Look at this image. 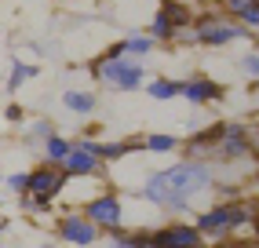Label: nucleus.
Returning <instances> with one entry per match:
<instances>
[{"mask_svg": "<svg viewBox=\"0 0 259 248\" xmlns=\"http://www.w3.org/2000/svg\"><path fill=\"white\" fill-rule=\"evenodd\" d=\"M146 37H150L153 44H171V37H176V26H171L164 15L157 11V15L150 19V26H146Z\"/></svg>", "mask_w": 259, "mask_h": 248, "instance_id": "obj_21", "label": "nucleus"}, {"mask_svg": "<svg viewBox=\"0 0 259 248\" xmlns=\"http://www.w3.org/2000/svg\"><path fill=\"white\" fill-rule=\"evenodd\" d=\"M33 77H40V66H37V62H22V59H15L11 69H8V84H4V88L15 95V92H19L26 80H33Z\"/></svg>", "mask_w": 259, "mask_h": 248, "instance_id": "obj_17", "label": "nucleus"}, {"mask_svg": "<svg viewBox=\"0 0 259 248\" xmlns=\"http://www.w3.org/2000/svg\"><path fill=\"white\" fill-rule=\"evenodd\" d=\"M55 237L62 244H70V248H92L102 234H99V226L84 216L80 208H66L62 216L55 219Z\"/></svg>", "mask_w": 259, "mask_h": 248, "instance_id": "obj_5", "label": "nucleus"}, {"mask_svg": "<svg viewBox=\"0 0 259 248\" xmlns=\"http://www.w3.org/2000/svg\"><path fill=\"white\" fill-rule=\"evenodd\" d=\"M102 59H124V40H113L106 51H102Z\"/></svg>", "mask_w": 259, "mask_h": 248, "instance_id": "obj_30", "label": "nucleus"}, {"mask_svg": "<svg viewBox=\"0 0 259 248\" xmlns=\"http://www.w3.org/2000/svg\"><path fill=\"white\" fill-rule=\"evenodd\" d=\"M201 248H212V241H204V244H201Z\"/></svg>", "mask_w": 259, "mask_h": 248, "instance_id": "obj_35", "label": "nucleus"}, {"mask_svg": "<svg viewBox=\"0 0 259 248\" xmlns=\"http://www.w3.org/2000/svg\"><path fill=\"white\" fill-rule=\"evenodd\" d=\"M179 95L190 106H215V102H223L227 88H223L219 80H212V77H204V73H194V77L179 80Z\"/></svg>", "mask_w": 259, "mask_h": 248, "instance_id": "obj_10", "label": "nucleus"}, {"mask_svg": "<svg viewBox=\"0 0 259 248\" xmlns=\"http://www.w3.org/2000/svg\"><path fill=\"white\" fill-rule=\"evenodd\" d=\"M161 15H164V19L176 26V29L194 26V19H197V15L190 11V4H183V0H164V4H161Z\"/></svg>", "mask_w": 259, "mask_h": 248, "instance_id": "obj_18", "label": "nucleus"}, {"mask_svg": "<svg viewBox=\"0 0 259 248\" xmlns=\"http://www.w3.org/2000/svg\"><path fill=\"white\" fill-rule=\"evenodd\" d=\"M92 73H95V80H102L113 92H139L146 80V66L128 59V55L124 59H99V62H92Z\"/></svg>", "mask_w": 259, "mask_h": 248, "instance_id": "obj_2", "label": "nucleus"}, {"mask_svg": "<svg viewBox=\"0 0 259 248\" xmlns=\"http://www.w3.org/2000/svg\"><path fill=\"white\" fill-rule=\"evenodd\" d=\"M252 234H259V212H255V223H252Z\"/></svg>", "mask_w": 259, "mask_h": 248, "instance_id": "obj_33", "label": "nucleus"}, {"mask_svg": "<svg viewBox=\"0 0 259 248\" xmlns=\"http://www.w3.org/2000/svg\"><path fill=\"white\" fill-rule=\"evenodd\" d=\"M80 212L99 226L102 237L124 230V201H120V193H113V190H99L95 197H88L80 204Z\"/></svg>", "mask_w": 259, "mask_h": 248, "instance_id": "obj_4", "label": "nucleus"}, {"mask_svg": "<svg viewBox=\"0 0 259 248\" xmlns=\"http://www.w3.org/2000/svg\"><path fill=\"white\" fill-rule=\"evenodd\" d=\"M215 186V172L208 161H176L168 168H157L143 179L139 197L161 212H190V201Z\"/></svg>", "mask_w": 259, "mask_h": 248, "instance_id": "obj_1", "label": "nucleus"}, {"mask_svg": "<svg viewBox=\"0 0 259 248\" xmlns=\"http://www.w3.org/2000/svg\"><path fill=\"white\" fill-rule=\"evenodd\" d=\"M143 234H146V248H201L204 244L201 230L194 223H183V219L164 223L157 230H143Z\"/></svg>", "mask_w": 259, "mask_h": 248, "instance_id": "obj_6", "label": "nucleus"}, {"mask_svg": "<svg viewBox=\"0 0 259 248\" xmlns=\"http://www.w3.org/2000/svg\"><path fill=\"white\" fill-rule=\"evenodd\" d=\"M194 226L201 230L204 241H227L230 234H237V230H234V216H230V201H215L208 208H201L194 216Z\"/></svg>", "mask_w": 259, "mask_h": 248, "instance_id": "obj_8", "label": "nucleus"}, {"mask_svg": "<svg viewBox=\"0 0 259 248\" xmlns=\"http://www.w3.org/2000/svg\"><path fill=\"white\" fill-rule=\"evenodd\" d=\"M59 168L70 175V179H99V175H106V164H102L99 157L80 143V139L73 143V150L66 153V161H62Z\"/></svg>", "mask_w": 259, "mask_h": 248, "instance_id": "obj_11", "label": "nucleus"}, {"mask_svg": "<svg viewBox=\"0 0 259 248\" xmlns=\"http://www.w3.org/2000/svg\"><path fill=\"white\" fill-rule=\"evenodd\" d=\"M153 44L146 33H132V37H124V55L128 59H146V55H153Z\"/></svg>", "mask_w": 259, "mask_h": 248, "instance_id": "obj_24", "label": "nucleus"}, {"mask_svg": "<svg viewBox=\"0 0 259 248\" xmlns=\"http://www.w3.org/2000/svg\"><path fill=\"white\" fill-rule=\"evenodd\" d=\"M8 226H11V219L4 216V212H0V237H4V234H8Z\"/></svg>", "mask_w": 259, "mask_h": 248, "instance_id": "obj_31", "label": "nucleus"}, {"mask_svg": "<svg viewBox=\"0 0 259 248\" xmlns=\"http://www.w3.org/2000/svg\"><path fill=\"white\" fill-rule=\"evenodd\" d=\"M237 66L248 80H259V51H245V55L237 59Z\"/></svg>", "mask_w": 259, "mask_h": 248, "instance_id": "obj_27", "label": "nucleus"}, {"mask_svg": "<svg viewBox=\"0 0 259 248\" xmlns=\"http://www.w3.org/2000/svg\"><path fill=\"white\" fill-rule=\"evenodd\" d=\"M4 190L15 193V197L26 193V190H29V172H11V175H4Z\"/></svg>", "mask_w": 259, "mask_h": 248, "instance_id": "obj_26", "label": "nucleus"}, {"mask_svg": "<svg viewBox=\"0 0 259 248\" xmlns=\"http://www.w3.org/2000/svg\"><path fill=\"white\" fill-rule=\"evenodd\" d=\"M248 146H252V157L259 161V124H248Z\"/></svg>", "mask_w": 259, "mask_h": 248, "instance_id": "obj_29", "label": "nucleus"}, {"mask_svg": "<svg viewBox=\"0 0 259 248\" xmlns=\"http://www.w3.org/2000/svg\"><path fill=\"white\" fill-rule=\"evenodd\" d=\"M219 135H223V120L208 124V128L197 132V135H190L186 143H183L186 161H215V143H219Z\"/></svg>", "mask_w": 259, "mask_h": 248, "instance_id": "obj_12", "label": "nucleus"}, {"mask_svg": "<svg viewBox=\"0 0 259 248\" xmlns=\"http://www.w3.org/2000/svg\"><path fill=\"white\" fill-rule=\"evenodd\" d=\"M19 212L22 216H29V219H40V216H48L51 212V201H44V197H37V193H19Z\"/></svg>", "mask_w": 259, "mask_h": 248, "instance_id": "obj_22", "label": "nucleus"}, {"mask_svg": "<svg viewBox=\"0 0 259 248\" xmlns=\"http://www.w3.org/2000/svg\"><path fill=\"white\" fill-rule=\"evenodd\" d=\"M73 150V139H66V135H48L44 143H40V161H48V164H62L66 161V153Z\"/></svg>", "mask_w": 259, "mask_h": 248, "instance_id": "obj_16", "label": "nucleus"}, {"mask_svg": "<svg viewBox=\"0 0 259 248\" xmlns=\"http://www.w3.org/2000/svg\"><path fill=\"white\" fill-rule=\"evenodd\" d=\"M146 95L153 99V102H171L179 95V80H171V77H153L150 84H146Z\"/></svg>", "mask_w": 259, "mask_h": 248, "instance_id": "obj_20", "label": "nucleus"}, {"mask_svg": "<svg viewBox=\"0 0 259 248\" xmlns=\"http://www.w3.org/2000/svg\"><path fill=\"white\" fill-rule=\"evenodd\" d=\"M194 33H197V44L201 48H227L234 40H245L248 37V29L227 19L223 11H208V15H197L194 19Z\"/></svg>", "mask_w": 259, "mask_h": 248, "instance_id": "obj_3", "label": "nucleus"}, {"mask_svg": "<svg viewBox=\"0 0 259 248\" xmlns=\"http://www.w3.org/2000/svg\"><path fill=\"white\" fill-rule=\"evenodd\" d=\"M0 186H4V175H0Z\"/></svg>", "mask_w": 259, "mask_h": 248, "instance_id": "obj_36", "label": "nucleus"}, {"mask_svg": "<svg viewBox=\"0 0 259 248\" xmlns=\"http://www.w3.org/2000/svg\"><path fill=\"white\" fill-rule=\"evenodd\" d=\"M4 120L11 124V128H22V124H26V110H22L19 102H11L8 110H4Z\"/></svg>", "mask_w": 259, "mask_h": 248, "instance_id": "obj_28", "label": "nucleus"}, {"mask_svg": "<svg viewBox=\"0 0 259 248\" xmlns=\"http://www.w3.org/2000/svg\"><path fill=\"white\" fill-rule=\"evenodd\" d=\"M255 212H259V201H230V216H234V230H252L255 223Z\"/></svg>", "mask_w": 259, "mask_h": 248, "instance_id": "obj_19", "label": "nucleus"}, {"mask_svg": "<svg viewBox=\"0 0 259 248\" xmlns=\"http://www.w3.org/2000/svg\"><path fill=\"white\" fill-rule=\"evenodd\" d=\"M62 106L70 113H80V117H92L99 110V99L95 92H84V88H70V92H62Z\"/></svg>", "mask_w": 259, "mask_h": 248, "instance_id": "obj_14", "label": "nucleus"}, {"mask_svg": "<svg viewBox=\"0 0 259 248\" xmlns=\"http://www.w3.org/2000/svg\"><path fill=\"white\" fill-rule=\"evenodd\" d=\"M223 15L245 29H259V0H223Z\"/></svg>", "mask_w": 259, "mask_h": 248, "instance_id": "obj_13", "label": "nucleus"}, {"mask_svg": "<svg viewBox=\"0 0 259 248\" xmlns=\"http://www.w3.org/2000/svg\"><path fill=\"white\" fill-rule=\"evenodd\" d=\"M110 248H146V234L143 230H117V234H106Z\"/></svg>", "mask_w": 259, "mask_h": 248, "instance_id": "obj_23", "label": "nucleus"}, {"mask_svg": "<svg viewBox=\"0 0 259 248\" xmlns=\"http://www.w3.org/2000/svg\"><path fill=\"white\" fill-rule=\"evenodd\" d=\"M66 179H70V175H66L59 164L40 161L29 172V193H37V197H44V201H59L62 190H66Z\"/></svg>", "mask_w": 259, "mask_h": 248, "instance_id": "obj_9", "label": "nucleus"}, {"mask_svg": "<svg viewBox=\"0 0 259 248\" xmlns=\"http://www.w3.org/2000/svg\"><path fill=\"white\" fill-rule=\"evenodd\" d=\"M40 248H59V244H51V241H48V244H40Z\"/></svg>", "mask_w": 259, "mask_h": 248, "instance_id": "obj_34", "label": "nucleus"}, {"mask_svg": "<svg viewBox=\"0 0 259 248\" xmlns=\"http://www.w3.org/2000/svg\"><path fill=\"white\" fill-rule=\"evenodd\" d=\"M183 143H179V135H168V132H150L139 139V150L153 153V157H164V153H176Z\"/></svg>", "mask_w": 259, "mask_h": 248, "instance_id": "obj_15", "label": "nucleus"}, {"mask_svg": "<svg viewBox=\"0 0 259 248\" xmlns=\"http://www.w3.org/2000/svg\"><path fill=\"white\" fill-rule=\"evenodd\" d=\"M252 146H248V120H223V135L215 143V161L219 164H237L248 161Z\"/></svg>", "mask_w": 259, "mask_h": 248, "instance_id": "obj_7", "label": "nucleus"}, {"mask_svg": "<svg viewBox=\"0 0 259 248\" xmlns=\"http://www.w3.org/2000/svg\"><path fill=\"white\" fill-rule=\"evenodd\" d=\"M212 248H248V244H230V241H212Z\"/></svg>", "mask_w": 259, "mask_h": 248, "instance_id": "obj_32", "label": "nucleus"}, {"mask_svg": "<svg viewBox=\"0 0 259 248\" xmlns=\"http://www.w3.org/2000/svg\"><path fill=\"white\" fill-rule=\"evenodd\" d=\"M48 135H55V124H51L48 117L33 120V124H29V132H26V146H29V150H40V143H44Z\"/></svg>", "mask_w": 259, "mask_h": 248, "instance_id": "obj_25", "label": "nucleus"}]
</instances>
